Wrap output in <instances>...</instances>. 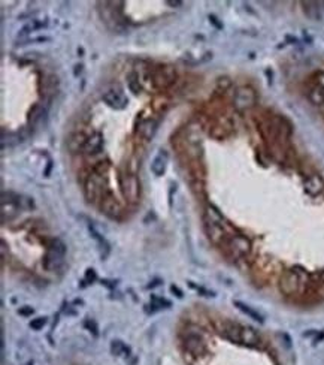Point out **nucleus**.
<instances>
[{
	"label": "nucleus",
	"instance_id": "obj_8",
	"mask_svg": "<svg viewBox=\"0 0 324 365\" xmlns=\"http://www.w3.org/2000/svg\"><path fill=\"white\" fill-rule=\"evenodd\" d=\"M176 78H178V74H176L175 68L170 66V65L157 66L151 72V81H153L154 88H157V90L169 88L173 82L176 81Z\"/></svg>",
	"mask_w": 324,
	"mask_h": 365
},
{
	"label": "nucleus",
	"instance_id": "obj_28",
	"mask_svg": "<svg viewBox=\"0 0 324 365\" xmlns=\"http://www.w3.org/2000/svg\"><path fill=\"white\" fill-rule=\"evenodd\" d=\"M232 87V80L229 78V77H220L218 80H217V88H218V91H227L229 88Z\"/></svg>",
	"mask_w": 324,
	"mask_h": 365
},
{
	"label": "nucleus",
	"instance_id": "obj_29",
	"mask_svg": "<svg viewBox=\"0 0 324 365\" xmlns=\"http://www.w3.org/2000/svg\"><path fill=\"white\" fill-rule=\"evenodd\" d=\"M43 116V110H42L41 107H35L32 111H30V116H29V123H32V124H36L38 120H41V117Z\"/></svg>",
	"mask_w": 324,
	"mask_h": 365
},
{
	"label": "nucleus",
	"instance_id": "obj_3",
	"mask_svg": "<svg viewBox=\"0 0 324 365\" xmlns=\"http://www.w3.org/2000/svg\"><path fill=\"white\" fill-rule=\"evenodd\" d=\"M309 282H311V276L303 268L293 267L281 274L278 287H280V292L285 296L305 295Z\"/></svg>",
	"mask_w": 324,
	"mask_h": 365
},
{
	"label": "nucleus",
	"instance_id": "obj_33",
	"mask_svg": "<svg viewBox=\"0 0 324 365\" xmlns=\"http://www.w3.org/2000/svg\"><path fill=\"white\" fill-rule=\"evenodd\" d=\"M208 18H209V23H211V24H212L215 29H218V30H221V29H223V23H220V21H218V18H217L215 15H209Z\"/></svg>",
	"mask_w": 324,
	"mask_h": 365
},
{
	"label": "nucleus",
	"instance_id": "obj_34",
	"mask_svg": "<svg viewBox=\"0 0 324 365\" xmlns=\"http://www.w3.org/2000/svg\"><path fill=\"white\" fill-rule=\"evenodd\" d=\"M85 279H87L88 282H94V280H96V273H94V270H87Z\"/></svg>",
	"mask_w": 324,
	"mask_h": 365
},
{
	"label": "nucleus",
	"instance_id": "obj_35",
	"mask_svg": "<svg viewBox=\"0 0 324 365\" xmlns=\"http://www.w3.org/2000/svg\"><path fill=\"white\" fill-rule=\"evenodd\" d=\"M20 315H23V316H29V315H33V308H32V307H27V308H21V310H20Z\"/></svg>",
	"mask_w": 324,
	"mask_h": 365
},
{
	"label": "nucleus",
	"instance_id": "obj_26",
	"mask_svg": "<svg viewBox=\"0 0 324 365\" xmlns=\"http://www.w3.org/2000/svg\"><path fill=\"white\" fill-rule=\"evenodd\" d=\"M124 352H128V347H125L121 340H114L111 343V353L114 356H121Z\"/></svg>",
	"mask_w": 324,
	"mask_h": 365
},
{
	"label": "nucleus",
	"instance_id": "obj_5",
	"mask_svg": "<svg viewBox=\"0 0 324 365\" xmlns=\"http://www.w3.org/2000/svg\"><path fill=\"white\" fill-rule=\"evenodd\" d=\"M221 247L224 248L226 254L233 260L245 259L251 253V241L241 234L230 235Z\"/></svg>",
	"mask_w": 324,
	"mask_h": 365
},
{
	"label": "nucleus",
	"instance_id": "obj_38",
	"mask_svg": "<svg viewBox=\"0 0 324 365\" xmlns=\"http://www.w3.org/2000/svg\"><path fill=\"white\" fill-rule=\"evenodd\" d=\"M51 169H52V162H48V166H46V169H45L43 175H45V177H49V174H51Z\"/></svg>",
	"mask_w": 324,
	"mask_h": 365
},
{
	"label": "nucleus",
	"instance_id": "obj_12",
	"mask_svg": "<svg viewBox=\"0 0 324 365\" xmlns=\"http://www.w3.org/2000/svg\"><path fill=\"white\" fill-rule=\"evenodd\" d=\"M102 99H103V102H105L109 108H112V110H115V111H122V110H125L127 105H128L127 96H125L122 91L115 90V88L108 90L106 93H103Z\"/></svg>",
	"mask_w": 324,
	"mask_h": 365
},
{
	"label": "nucleus",
	"instance_id": "obj_23",
	"mask_svg": "<svg viewBox=\"0 0 324 365\" xmlns=\"http://www.w3.org/2000/svg\"><path fill=\"white\" fill-rule=\"evenodd\" d=\"M308 99L314 103V105H317V107H320V105H323L324 103V87L321 84H317V85H314L309 91H308Z\"/></svg>",
	"mask_w": 324,
	"mask_h": 365
},
{
	"label": "nucleus",
	"instance_id": "obj_6",
	"mask_svg": "<svg viewBox=\"0 0 324 365\" xmlns=\"http://www.w3.org/2000/svg\"><path fill=\"white\" fill-rule=\"evenodd\" d=\"M120 190L124 199L128 203H138L141 199V183L136 174L133 172H120Z\"/></svg>",
	"mask_w": 324,
	"mask_h": 365
},
{
	"label": "nucleus",
	"instance_id": "obj_11",
	"mask_svg": "<svg viewBox=\"0 0 324 365\" xmlns=\"http://www.w3.org/2000/svg\"><path fill=\"white\" fill-rule=\"evenodd\" d=\"M184 349H185L187 353H190L191 356H196V358L203 356L208 352V347H206L202 337L198 335V334H193V332L185 335V338H184Z\"/></svg>",
	"mask_w": 324,
	"mask_h": 365
},
{
	"label": "nucleus",
	"instance_id": "obj_36",
	"mask_svg": "<svg viewBox=\"0 0 324 365\" xmlns=\"http://www.w3.org/2000/svg\"><path fill=\"white\" fill-rule=\"evenodd\" d=\"M170 290H172L173 293H176V296H178V298H182V292H181V290H179L176 286H170Z\"/></svg>",
	"mask_w": 324,
	"mask_h": 365
},
{
	"label": "nucleus",
	"instance_id": "obj_40",
	"mask_svg": "<svg viewBox=\"0 0 324 365\" xmlns=\"http://www.w3.org/2000/svg\"><path fill=\"white\" fill-rule=\"evenodd\" d=\"M26 365H33V364H32V362H29V364H26Z\"/></svg>",
	"mask_w": 324,
	"mask_h": 365
},
{
	"label": "nucleus",
	"instance_id": "obj_14",
	"mask_svg": "<svg viewBox=\"0 0 324 365\" xmlns=\"http://www.w3.org/2000/svg\"><path fill=\"white\" fill-rule=\"evenodd\" d=\"M303 189L309 196H318L324 192V181L320 175H309L303 181Z\"/></svg>",
	"mask_w": 324,
	"mask_h": 365
},
{
	"label": "nucleus",
	"instance_id": "obj_7",
	"mask_svg": "<svg viewBox=\"0 0 324 365\" xmlns=\"http://www.w3.org/2000/svg\"><path fill=\"white\" fill-rule=\"evenodd\" d=\"M257 105V91L249 85H241L233 94V107L236 111L245 113Z\"/></svg>",
	"mask_w": 324,
	"mask_h": 365
},
{
	"label": "nucleus",
	"instance_id": "obj_31",
	"mask_svg": "<svg viewBox=\"0 0 324 365\" xmlns=\"http://www.w3.org/2000/svg\"><path fill=\"white\" fill-rule=\"evenodd\" d=\"M45 325H46V318H36L30 322V328L35 329V331H39Z\"/></svg>",
	"mask_w": 324,
	"mask_h": 365
},
{
	"label": "nucleus",
	"instance_id": "obj_18",
	"mask_svg": "<svg viewBox=\"0 0 324 365\" xmlns=\"http://www.w3.org/2000/svg\"><path fill=\"white\" fill-rule=\"evenodd\" d=\"M88 229H90V234H91V237L96 240V243L99 245V248H100V254H102V259H106L108 257V254H109V251H111V247H109V243L106 241V238L93 226V225H90L88 226Z\"/></svg>",
	"mask_w": 324,
	"mask_h": 365
},
{
	"label": "nucleus",
	"instance_id": "obj_16",
	"mask_svg": "<svg viewBox=\"0 0 324 365\" xmlns=\"http://www.w3.org/2000/svg\"><path fill=\"white\" fill-rule=\"evenodd\" d=\"M167 163H169V154L167 151L160 150L159 154L154 158V161L151 162V172L156 175V177H162L166 172V168H167Z\"/></svg>",
	"mask_w": 324,
	"mask_h": 365
},
{
	"label": "nucleus",
	"instance_id": "obj_22",
	"mask_svg": "<svg viewBox=\"0 0 324 365\" xmlns=\"http://www.w3.org/2000/svg\"><path fill=\"white\" fill-rule=\"evenodd\" d=\"M235 304V307L236 308H239L242 313H245L246 316H249L251 319H254V321H257V322H260V324H263L265 322V319H263V316L257 311V310H254L252 307H249V305H246L245 302L242 301H235L233 302Z\"/></svg>",
	"mask_w": 324,
	"mask_h": 365
},
{
	"label": "nucleus",
	"instance_id": "obj_4",
	"mask_svg": "<svg viewBox=\"0 0 324 365\" xmlns=\"http://www.w3.org/2000/svg\"><path fill=\"white\" fill-rule=\"evenodd\" d=\"M64 257H66V244L61 240L55 238L52 240L45 253L43 257V268L46 271H58L64 265Z\"/></svg>",
	"mask_w": 324,
	"mask_h": 365
},
{
	"label": "nucleus",
	"instance_id": "obj_21",
	"mask_svg": "<svg viewBox=\"0 0 324 365\" xmlns=\"http://www.w3.org/2000/svg\"><path fill=\"white\" fill-rule=\"evenodd\" d=\"M46 24H48V21L46 20H32L29 24H26L21 30H20V38H26V36H29L32 32H35V30H39L42 27H46Z\"/></svg>",
	"mask_w": 324,
	"mask_h": 365
},
{
	"label": "nucleus",
	"instance_id": "obj_9",
	"mask_svg": "<svg viewBox=\"0 0 324 365\" xmlns=\"http://www.w3.org/2000/svg\"><path fill=\"white\" fill-rule=\"evenodd\" d=\"M0 214H2V222H8L12 220L15 216H18L20 210H23L21 206V196L11 193V192H3L2 193V206H0Z\"/></svg>",
	"mask_w": 324,
	"mask_h": 365
},
{
	"label": "nucleus",
	"instance_id": "obj_32",
	"mask_svg": "<svg viewBox=\"0 0 324 365\" xmlns=\"http://www.w3.org/2000/svg\"><path fill=\"white\" fill-rule=\"evenodd\" d=\"M84 326H85L88 331H91L94 335H99V328H97V324H96L93 319H87V321L84 322Z\"/></svg>",
	"mask_w": 324,
	"mask_h": 365
},
{
	"label": "nucleus",
	"instance_id": "obj_2",
	"mask_svg": "<svg viewBox=\"0 0 324 365\" xmlns=\"http://www.w3.org/2000/svg\"><path fill=\"white\" fill-rule=\"evenodd\" d=\"M220 334L226 340L245 347H258L262 344L260 334L251 326L233 324V322H223L220 328Z\"/></svg>",
	"mask_w": 324,
	"mask_h": 365
},
{
	"label": "nucleus",
	"instance_id": "obj_25",
	"mask_svg": "<svg viewBox=\"0 0 324 365\" xmlns=\"http://www.w3.org/2000/svg\"><path fill=\"white\" fill-rule=\"evenodd\" d=\"M209 135L215 139H224L229 135V130L224 126H221L220 123H217L209 129Z\"/></svg>",
	"mask_w": 324,
	"mask_h": 365
},
{
	"label": "nucleus",
	"instance_id": "obj_19",
	"mask_svg": "<svg viewBox=\"0 0 324 365\" xmlns=\"http://www.w3.org/2000/svg\"><path fill=\"white\" fill-rule=\"evenodd\" d=\"M88 136H85L84 133H74L69 139H68V148L72 154H77V153H82L84 150V145H85V141H87Z\"/></svg>",
	"mask_w": 324,
	"mask_h": 365
},
{
	"label": "nucleus",
	"instance_id": "obj_10",
	"mask_svg": "<svg viewBox=\"0 0 324 365\" xmlns=\"http://www.w3.org/2000/svg\"><path fill=\"white\" fill-rule=\"evenodd\" d=\"M100 210L102 213L112 219V220H121L122 216H124V210H122V205L120 201L114 196L112 192H106L105 196L102 198V202H100Z\"/></svg>",
	"mask_w": 324,
	"mask_h": 365
},
{
	"label": "nucleus",
	"instance_id": "obj_37",
	"mask_svg": "<svg viewBox=\"0 0 324 365\" xmlns=\"http://www.w3.org/2000/svg\"><path fill=\"white\" fill-rule=\"evenodd\" d=\"M167 5L169 6H182V2H179V0H167Z\"/></svg>",
	"mask_w": 324,
	"mask_h": 365
},
{
	"label": "nucleus",
	"instance_id": "obj_24",
	"mask_svg": "<svg viewBox=\"0 0 324 365\" xmlns=\"http://www.w3.org/2000/svg\"><path fill=\"white\" fill-rule=\"evenodd\" d=\"M127 85H128V90L133 93V94H141V91H142V84H141V78H139V75H138V72L135 71V72H132V74H128V77H127Z\"/></svg>",
	"mask_w": 324,
	"mask_h": 365
},
{
	"label": "nucleus",
	"instance_id": "obj_13",
	"mask_svg": "<svg viewBox=\"0 0 324 365\" xmlns=\"http://www.w3.org/2000/svg\"><path fill=\"white\" fill-rule=\"evenodd\" d=\"M102 148H103V135L100 132H94L87 138L82 153L85 156H94V154L100 153Z\"/></svg>",
	"mask_w": 324,
	"mask_h": 365
},
{
	"label": "nucleus",
	"instance_id": "obj_27",
	"mask_svg": "<svg viewBox=\"0 0 324 365\" xmlns=\"http://www.w3.org/2000/svg\"><path fill=\"white\" fill-rule=\"evenodd\" d=\"M191 192L198 196V198H201L205 195V184H203L202 180H193L191 181Z\"/></svg>",
	"mask_w": 324,
	"mask_h": 365
},
{
	"label": "nucleus",
	"instance_id": "obj_15",
	"mask_svg": "<svg viewBox=\"0 0 324 365\" xmlns=\"http://www.w3.org/2000/svg\"><path fill=\"white\" fill-rule=\"evenodd\" d=\"M157 129H159V122L154 120V119H147L144 122L141 123L139 126V135L144 141H151L156 133H157Z\"/></svg>",
	"mask_w": 324,
	"mask_h": 365
},
{
	"label": "nucleus",
	"instance_id": "obj_39",
	"mask_svg": "<svg viewBox=\"0 0 324 365\" xmlns=\"http://www.w3.org/2000/svg\"><path fill=\"white\" fill-rule=\"evenodd\" d=\"M82 68H84L82 65H77V66H75V72H74V75H75V77H78V75L81 74Z\"/></svg>",
	"mask_w": 324,
	"mask_h": 365
},
{
	"label": "nucleus",
	"instance_id": "obj_17",
	"mask_svg": "<svg viewBox=\"0 0 324 365\" xmlns=\"http://www.w3.org/2000/svg\"><path fill=\"white\" fill-rule=\"evenodd\" d=\"M203 220H208V222H212V223H220V225L227 223V220L224 219L221 211L212 203H206L205 211H203Z\"/></svg>",
	"mask_w": 324,
	"mask_h": 365
},
{
	"label": "nucleus",
	"instance_id": "obj_1",
	"mask_svg": "<svg viewBox=\"0 0 324 365\" xmlns=\"http://www.w3.org/2000/svg\"><path fill=\"white\" fill-rule=\"evenodd\" d=\"M108 169H109V163L99 162L97 165H94L93 171L87 177V180L84 183V195H85V199L88 203L100 205L102 202V198L108 192V189L105 186V178H106Z\"/></svg>",
	"mask_w": 324,
	"mask_h": 365
},
{
	"label": "nucleus",
	"instance_id": "obj_20",
	"mask_svg": "<svg viewBox=\"0 0 324 365\" xmlns=\"http://www.w3.org/2000/svg\"><path fill=\"white\" fill-rule=\"evenodd\" d=\"M302 6H305L303 8V11H305V14H306V17H309L311 20H314V21H318V20H321V2H302Z\"/></svg>",
	"mask_w": 324,
	"mask_h": 365
},
{
	"label": "nucleus",
	"instance_id": "obj_30",
	"mask_svg": "<svg viewBox=\"0 0 324 365\" xmlns=\"http://www.w3.org/2000/svg\"><path fill=\"white\" fill-rule=\"evenodd\" d=\"M151 304H153L154 307H157V308H162L163 305H164V307H170V302H169L167 299L159 298V296H156V295L151 298Z\"/></svg>",
	"mask_w": 324,
	"mask_h": 365
}]
</instances>
